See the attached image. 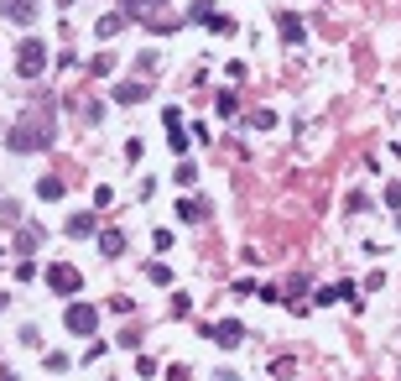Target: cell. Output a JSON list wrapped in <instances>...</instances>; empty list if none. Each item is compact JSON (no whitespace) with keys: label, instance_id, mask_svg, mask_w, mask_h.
<instances>
[{"label":"cell","instance_id":"obj_28","mask_svg":"<svg viewBox=\"0 0 401 381\" xmlns=\"http://www.w3.org/2000/svg\"><path fill=\"white\" fill-rule=\"evenodd\" d=\"M21 345H26V350H37V345H42V334H37V324H26V329H21Z\"/></svg>","mask_w":401,"mask_h":381},{"label":"cell","instance_id":"obj_13","mask_svg":"<svg viewBox=\"0 0 401 381\" xmlns=\"http://www.w3.org/2000/svg\"><path fill=\"white\" fill-rule=\"evenodd\" d=\"M313 303H359V287H354V282H328Z\"/></svg>","mask_w":401,"mask_h":381},{"label":"cell","instance_id":"obj_33","mask_svg":"<svg viewBox=\"0 0 401 381\" xmlns=\"http://www.w3.org/2000/svg\"><path fill=\"white\" fill-rule=\"evenodd\" d=\"M209 381H240V371H214Z\"/></svg>","mask_w":401,"mask_h":381},{"label":"cell","instance_id":"obj_12","mask_svg":"<svg viewBox=\"0 0 401 381\" xmlns=\"http://www.w3.org/2000/svg\"><path fill=\"white\" fill-rule=\"evenodd\" d=\"M63 230H68L73 241H89V235L99 230V214H94V209H78V214H68V225H63Z\"/></svg>","mask_w":401,"mask_h":381},{"label":"cell","instance_id":"obj_11","mask_svg":"<svg viewBox=\"0 0 401 381\" xmlns=\"http://www.w3.org/2000/svg\"><path fill=\"white\" fill-rule=\"evenodd\" d=\"M152 99V84L146 78H125V84H115V104H146Z\"/></svg>","mask_w":401,"mask_h":381},{"label":"cell","instance_id":"obj_21","mask_svg":"<svg viewBox=\"0 0 401 381\" xmlns=\"http://www.w3.org/2000/svg\"><path fill=\"white\" fill-rule=\"evenodd\" d=\"M172 178H178L183 188H193V183H198V167L188 162V157H178V173H172Z\"/></svg>","mask_w":401,"mask_h":381},{"label":"cell","instance_id":"obj_16","mask_svg":"<svg viewBox=\"0 0 401 381\" xmlns=\"http://www.w3.org/2000/svg\"><path fill=\"white\" fill-rule=\"evenodd\" d=\"M63 193H68V183H63V178H52V173H42V178H37V199H47V204H58V199H63Z\"/></svg>","mask_w":401,"mask_h":381},{"label":"cell","instance_id":"obj_31","mask_svg":"<svg viewBox=\"0 0 401 381\" xmlns=\"http://www.w3.org/2000/svg\"><path fill=\"white\" fill-rule=\"evenodd\" d=\"M136 376H156V361L152 356H136Z\"/></svg>","mask_w":401,"mask_h":381},{"label":"cell","instance_id":"obj_10","mask_svg":"<svg viewBox=\"0 0 401 381\" xmlns=\"http://www.w3.org/2000/svg\"><path fill=\"white\" fill-rule=\"evenodd\" d=\"M37 11H42L37 0H0V16L16 21V26H32V21H37Z\"/></svg>","mask_w":401,"mask_h":381},{"label":"cell","instance_id":"obj_34","mask_svg":"<svg viewBox=\"0 0 401 381\" xmlns=\"http://www.w3.org/2000/svg\"><path fill=\"white\" fill-rule=\"evenodd\" d=\"M52 6H58V11H68V6H73V0H52Z\"/></svg>","mask_w":401,"mask_h":381},{"label":"cell","instance_id":"obj_29","mask_svg":"<svg viewBox=\"0 0 401 381\" xmlns=\"http://www.w3.org/2000/svg\"><path fill=\"white\" fill-rule=\"evenodd\" d=\"M125 157H130V162H141V157H146V147H141V136H130V141H125Z\"/></svg>","mask_w":401,"mask_h":381},{"label":"cell","instance_id":"obj_32","mask_svg":"<svg viewBox=\"0 0 401 381\" xmlns=\"http://www.w3.org/2000/svg\"><path fill=\"white\" fill-rule=\"evenodd\" d=\"M385 204H391V209H401V183H385Z\"/></svg>","mask_w":401,"mask_h":381},{"label":"cell","instance_id":"obj_19","mask_svg":"<svg viewBox=\"0 0 401 381\" xmlns=\"http://www.w3.org/2000/svg\"><path fill=\"white\" fill-rule=\"evenodd\" d=\"M84 68H89V73H94V78H104V73H110V68H115V52H94V58H89V63H84Z\"/></svg>","mask_w":401,"mask_h":381},{"label":"cell","instance_id":"obj_30","mask_svg":"<svg viewBox=\"0 0 401 381\" xmlns=\"http://www.w3.org/2000/svg\"><path fill=\"white\" fill-rule=\"evenodd\" d=\"M167 381H193V371H188V365L178 361V365H167Z\"/></svg>","mask_w":401,"mask_h":381},{"label":"cell","instance_id":"obj_20","mask_svg":"<svg viewBox=\"0 0 401 381\" xmlns=\"http://www.w3.org/2000/svg\"><path fill=\"white\" fill-rule=\"evenodd\" d=\"M146 282H156V287H172V267H167V261H152V267H146Z\"/></svg>","mask_w":401,"mask_h":381},{"label":"cell","instance_id":"obj_17","mask_svg":"<svg viewBox=\"0 0 401 381\" xmlns=\"http://www.w3.org/2000/svg\"><path fill=\"white\" fill-rule=\"evenodd\" d=\"M21 219H26V214H21V204H16V199H0V230H16Z\"/></svg>","mask_w":401,"mask_h":381},{"label":"cell","instance_id":"obj_4","mask_svg":"<svg viewBox=\"0 0 401 381\" xmlns=\"http://www.w3.org/2000/svg\"><path fill=\"white\" fill-rule=\"evenodd\" d=\"M42 277H47V287L58 298H78V293H84V277H78V267H68V261H52Z\"/></svg>","mask_w":401,"mask_h":381},{"label":"cell","instance_id":"obj_25","mask_svg":"<svg viewBox=\"0 0 401 381\" xmlns=\"http://www.w3.org/2000/svg\"><path fill=\"white\" fill-rule=\"evenodd\" d=\"M193 313V298L188 293H172V319H188Z\"/></svg>","mask_w":401,"mask_h":381},{"label":"cell","instance_id":"obj_23","mask_svg":"<svg viewBox=\"0 0 401 381\" xmlns=\"http://www.w3.org/2000/svg\"><path fill=\"white\" fill-rule=\"evenodd\" d=\"M167 147H172V157H183V152H188V126L167 131Z\"/></svg>","mask_w":401,"mask_h":381},{"label":"cell","instance_id":"obj_27","mask_svg":"<svg viewBox=\"0 0 401 381\" xmlns=\"http://www.w3.org/2000/svg\"><path fill=\"white\" fill-rule=\"evenodd\" d=\"M250 126H256V131H271V126H276V110H256V121H250Z\"/></svg>","mask_w":401,"mask_h":381},{"label":"cell","instance_id":"obj_18","mask_svg":"<svg viewBox=\"0 0 401 381\" xmlns=\"http://www.w3.org/2000/svg\"><path fill=\"white\" fill-rule=\"evenodd\" d=\"M120 26H125V11H104V16L94 21V32H99V37H115Z\"/></svg>","mask_w":401,"mask_h":381},{"label":"cell","instance_id":"obj_6","mask_svg":"<svg viewBox=\"0 0 401 381\" xmlns=\"http://www.w3.org/2000/svg\"><path fill=\"white\" fill-rule=\"evenodd\" d=\"M188 21H198V26H209V32H219V37H230L235 32V21L224 16V11H214L209 0H193V11H188Z\"/></svg>","mask_w":401,"mask_h":381},{"label":"cell","instance_id":"obj_15","mask_svg":"<svg viewBox=\"0 0 401 381\" xmlns=\"http://www.w3.org/2000/svg\"><path fill=\"white\" fill-rule=\"evenodd\" d=\"M125 6V21H152L156 6H172V0H120Z\"/></svg>","mask_w":401,"mask_h":381},{"label":"cell","instance_id":"obj_26","mask_svg":"<svg viewBox=\"0 0 401 381\" xmlns=\"http://www.w3.org/2000/svg\"><path fill=\"white\" fill-rule=\"evenodd\" d=\"M162 126H167V131H178V126H188V121H183L178 104H167V110H162Z\"/></svg>","mask_w":401,"mask_h":381},{"label":"cell","instance_id":"obj_1","mask_svg":"<svg viewBox=\"0 0 401 381\" xmlns=\"http://www.w3.org/2000/svg\"><path fill=\"white\" fill-rule=\"evenodd\" d=\"M52 141H58V126H52L47 104H42V110H32L26 121H16V126L6 131V147H11V152H21V157H37V152H47Z\"/></svg>","mask_w":401,"mask_h":381},{"label":"cell","instance_id":"obj_36","mask_svg":"<svg viewBox=\"0 0 401 381\" xmlns=\"http://www.w3.org/2000/svg\"><path fill=\"white\" fill-rule=\"evenodd\" d=\"M396 152H401V136H396Z\"/></svg>","mask_w":401,"mask_h":381},{"label":"cell","instance_id":"obj_37","mask_svg":"<svg viewBox=\"0 0 401 381\" xmlns=\"http://www.w3.org/2000/svg\"><path fill=\"white\" fill-rule=\"evenodd\" d=\"M0 261H6V251H0Z\"/></svg>","mask_w":401,"mask_h":381},{"label":"cell","instance_id":"obj_2","mask_svg":"<svg viewBox=\"0 0 401 381\" xmlns=\"http://www.w3.org/2000/svg\"><path fill=\"white\" fill-rule=\"evenodd\" d=\"M47 58H52V52H47L42 37H21V42H16V73L21 78H37L47 68Z\"/></svg>","mask_w":401,"mask_h":381},{"label":"cell","instance_id":"obj_14","mask_svg":"<svg viewBox=\"0 0 401 381\" xmlns=\"http://www.w3.org/2000/svg\"><path fill=\"white\" fill-rule=\"evenodd\" d=\"M178 219L183 225H204L209 219V199H178Z\"/></svg>","mask_w":401,"mask_h":381},{"label":"cell","instance_id":"obj_35","mask_svg":"<svg viewBox=\"0 0 401 381\" xmlns=\"http://www.w3.org/2000/svg\"><path fill=\"white\" fill-rule=\"evenodd\" d=\"M0 381H16V376H0Z\"/></svg>","mask_w":401,"mask_h":381},{"label":"cell","instance_id":"obj_8","mask_svg":"<svg viewBox=\"0 0 401 381\" xmlns=\"http://www.w3.org/2000/svg\"><path fill=\"white\" fill-rule=\"evenodd\" d=\"M42 241H47V230L37 225V219H21V225H16V246H11V251H16V256H32Z\"/></svg>","mask_w":401,"mask_h":381},{"label":"cell","instance_id":"obj_22","mask_svg":"<svg viewBox=\"0 0 401 381\" xmlns=\"http://www.w3.org/2000/svg\"><path fill=\"white\" fill-rule=\"evenodd\" d=\"M214 104H219V115H235V110H240V95H235V89H219Z\"/></svg>","mask_w":401,"mask_h":381},{"label":"cell","instance_id":"obj_24","mask_svg":"<svg viewBox=\"0 0 401 381\" xmlns=\"http://www.w3.org/2000/svg\"><path fill=\"white\" fill-rule=\"evenodd\" d=\"M344 209H350V214H365V209H370V193H344Z\"/></svg>","mask_w":401,"mask_h":381},{"label":"cell","instance_id":"obj_3","mask_svg":"<svg viewBox=\"0 0 401 381\" xmlns=\"http://www.w3.org/2000/svg\"><path fill=\"white\" fill-rule=\"evenodd\" d=\"M63 329H68V334H94L99 329V308L84 303V298H73V303L63 308Z\"/></svg>","mask_w":401,"mask_h":381},{"label":"cell","instance_id":"obj_9","mask_svg":"<svg viewBox=\"0 0 401 381\" xmlns=\"http://www.w3.org/2000/svg\"><path fill=\"white\" fill-rule=\"evenodd\" d=\"M94 246H99V256H104V261H115V256H125V230H115V225H104V230H94Z\"/></svg>","mask_w":401,"mask_h":381},{"label":"cell","instance_id":"obj_5","mask_svg":"<svg viewBox=\"0 0 401 381\" xmlns=\"http://www.w3.org/2000/svg\"><path fill=\"white\" fill-rule=\"evenodd\" d=\"M204 339H214L219 350H235V345H245V324H240V319H219V324H204Z\"/></svg>","mask_w":401,"mask_h":381},{"label":"cell","instance_id":"obj_7","mask_svg":"<svg viewBox=\"0 0 401 381\" xmlns=\"http://www.w3.org/2000/svg\"><path fill=\"white\" fill-rule=\"evenodd\" d=\"M276 32H282L287 47H302L307 42V21L297 16V11H276Z\"/></svg>","mask_w":401,"mask_h":381}]
</instances>
